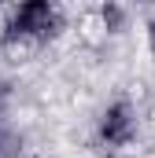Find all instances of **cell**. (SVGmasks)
<instances>
[{
	"label": "cell",
	"mask_w": 155,
	"mask_h": 158,
	"mask_svg": "<svg viewBox=\"0 0 155 158\" xmlns=\"http://www.w3.org/2000/svg\"><path fill=\"white\" fill-rule=\"evenodd\" d=\"M63 30V15L55 4L48 0H30V4H19L4 26V37H0V48L4 55H11L15 63H26L33 59L48 40Z\"/></svg>",
	"instance_id": "1"
},
{
	"label": "cell",
	"mask_w": 155,
	"mask_h": 158,
	"mask_svg": "<svg viewBox=\"0 0 155 158\" xmlns=\"http://www.w3.org/2000/svg\"><path fill=\"white\" fill-rule=\"evenodd\" d=\"M140 132V118H137V107L129 99H115L104 107V114L96 121V140L107 147V151H126Z\"/></svg>",
	"instance_id": "2"
},
{
	"label": "cell",
	"mask_w": 155,
	"mask_h": 158,
	"mask_svg": "<svg viewBox=\"0 0 155 158\" xmlns=\"http://www.w3.org/2000/svg\"><path fill=\"white\" fill-rule=\"evenodd\" d=\"M22 155V136L7 125H0V158H19Z\"/></svg>",
	"instance_id": "3"
},
{
	"label": "cell",
	"mask_w": 155,
	"mask_h": 158,
	"mask_svg": "<svg viewBox=\"0 0 155 158\" xmlns=\"http://www.w3.org/2000/svg\"><path fill=\"white\" fill-rule=\"evenodd\" d=\"M148 44H152V52H155V22H148Z\"/></svg>",
	"instance_id": "4"
}]
</instances>
